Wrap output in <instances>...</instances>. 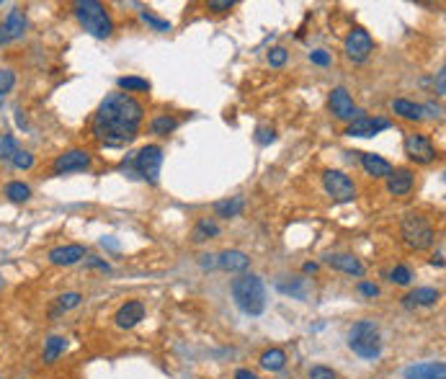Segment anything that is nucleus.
Returning a JSON list of instances; mask_svg holds the SVG:
<instances>
[{
	"label": "nucleus",
	"mask_w": 446,
	"mask_h": 379,
	"mask_svg": "<svg viewBox=\"0 0 446 379\" xmlns=\"http://www.w3.org/2000/svg\"><path fill=\"white\" fill-rule=\"evenodd\" d=\"M436 96L439 98L446 96V70H439V75H436Z\"/></svg>",
	"instance_id": "nucleus-43"
},
{
	"label": "nucleus",
	"mask_w": 446,
	"mask_h": 379,
	"mask_svg": "<svg viewBox=\"0 0 446 379\" xmlns=\"http://www.w3.org/2000/svg\"><path fill=\"white\" fill-rule=\"evenodd\" d=\"M34 163H36V158L28 150H18L13 155V160H11V165H13L16 171H31V168H34Z\"/></svg>",
	"instance_id": "nucleus-34"
},
{
	"label": "nucleus",
	"mask_w": 446,
	"mask_h": 379,
	"mask_svg": "<svg viewBox=\"0 0 446 379\" xmlns=\"http://www.w3.org/2000/svg\"><path fill=\"white\" fill-rule=\"evenodd\" d=\"M119 88L127 91V94H142V91H150V80L145 78H119Z\"/></svg>",
	"instance_id": "nucleus-31"
},
{
	"label": "nucleus",
	"mask_w": 446,
	"mask_h": 379,
	"mask_svg": "<svg viewBox=\"0 0 446 379\" xmlns=\"http://www.w3.org/2000/svg\"><path fill=\"white\" fill-rule=\"evenodd\" d=\"M323 188L333 201L338 204H348L356 199V183L351 181V176H346L343 171H325L323 173Z\"/></svg>",
	"instance_id": "nucleus-8"
},
{
	"label": "nucleus",
	"mask_w": 446,
	"mask_h": 379,
	"mask_svg": "<svg viewBox=\"0 0 446 379\" xmlns=\"http://www.w3.org/2000/svg\"><path fill=\"white\" fill-rule=\"evenodd\" d=\"M390 127H392V122L390 119H382V116H359V119H354V122L348 124L343 135L346 137H374Z\"/></svg>",
	"instance_id": "nucleus-13"
},
{
	"label": "nucleus",
	"mask_w": 446,
	"mask_h": 379,
	"mask_svg": "<svg viewBox=\"0 0 446 379\" xmlns=\"http://www.w3.org/2000/svg\"><path fill=\"white\" fill-rule=\"evenodd\" d=\"M3 103H6V98H0V108H3Z\"/></svg>",
	"instance_id": "nucleus-49"
},
{
	"label": "nucleus",
	"mask_w": 446,
	"mask_h": 379,
	"mask_svg": "<svg viewBox=\"0 0 446 379\" xmlns=\"http://www.w3.org/2000/svg\"><path fill=\"white\" fill-rule=\"evenodd\" d=\"M93 163L91 150H83V147H72V150L60 152L55 160H52V176H70V173H83L88 171Z\"/></svg>",
	"instance_id": "nucleus-7"
},
{
	"label": "nucleus",
	"mask_w": 446,
	"mask_h": 379,
	"mask_svg": "<svg viewBox=\"0 0 446 379\" xmlns=\"http://www.w3.org/2000/svg\"><path fill=\"white\" fill-rule=\"evenodd\" d=\"M16 86V70L13 67H0V98H6Z\"/></svg>",
	"instance_id": "nucleus-33"
},
{
	"label": "nucleus",
	"mask_w": 446,
	"mask_h": 379,
	"mask_svg": "<svg viewBox=\"0 0 446 379\" xmlns=\"http://www.w3.org/2000/svg\"><path fill=\"white\" fill-rule=\"evenodd\" d=\"M405 155H408V160H413L416 165H431V163H436V158H439V152H436L433 142L425 135H420V132H413V135L405 137Z\"/></svg>",
	"instance_id": "nucleus-9"
},
{
	"label": "nucleus",
	"mask_w": 446,
	"mask_h": 379,
	"mask_svg": "<svg viewBox=\"0 0 446 379\" xmlns=\"http://www.w3.org/2000/svg\"><path fill=\"white\" fill-rule=\"evenodd\" d=\"M235 379H261L255 372H250V369H238L235 372Z\"/></svg>",
	"instance_id": "nucleus-45"
},
{
	"label": "nucleus",
	"mask_w": 446,
	"mask_h": 379,
	"mask_svg": "<svg viewBox=\"0 0 446 379\" xmlns=\"http://www.w3.org/2000/svg\"><path fill=\"white\" fill-rule=\"evenodd\" d=\"M140 18L147 23V26H152L155 31H170V23L163 21V18H157V16L150 13V11H140Z\"/></svg>",
	"instance_id": "nucleus-35"
},
{
	"label": "nucleus",
	"mask_w": 446,
	"mask_h": 379,
	"mask_svg": "<svg viewBox=\"0 0 446 379\" xmlns=\"http://www.w3.org/2000/svg\"><path fill=\"white\" fill-rule=\"evenodd\" d=\"M16 122H18V127H21V129H26V127H28V124H26V116H23V111H21V108H18V111H16Z\"/></svg>",
	"instance_id": "nucleus-47"
},
{
	"label": "nucleus",
	"mask_w": 446,
	"mask_h": 379,
	"mask_svg": "<svg viewBox=\"0 0 446 379\" xmlns=\"http://www.w3.org/2000/svg\"><path fill=\"white\" fill-rule=\"evenodd\" d=\"M220 235V227H217V222L214 220H199L196 227L191 230V240L194 243H206V240H212V237Z\"/></svg>",
	"instance_id": "nucleus-27"
},
{
	"label": "nucleus",
	"mask_w": 446,
	"mask_h": 379,
	"mask_svg": "<svg viewBox=\"0 0 446 379\" xmlns=\"http://www.w3.org/2000/svg\"><path fill=\"white\" fill-rule=\"evenodd\" d=\"M416 186V173L411 168H392V173L387 176V191L392 196H408Z\"/></svg>",
	"instance_id": "nucleus-17"
},
{
	"label": "nucleus",
	"mask_w": 446,
	"mask_h": 379,
	"mask_svg": "<svg viewBox=\"0 0 446 379\" xmlns=\"http://www.w3.org/2000/svg\"><path fill=\"white\" fill-rule=\"evenodd\" d=\"M431 266H439V268H444V253H433L431 256Z\"/></svg>",
	"instance_id": "nucleus-46"
},
{
	"label": "nucleus",
	"mask_w": 446,
	"mask_h": 379,
	"mask_svg": "<svg viewBox=\"0 0 446 379\" xmlns=\"http://www.w3.org/2000/svg\"><path fill=\"white\" fill-rule=\"evenodd\" d=\"M72 11H75V18L80 21V26L96 39H108L113 34L111 16L106 13L104 3H99V0H78L72 6Z\"/></svg>",
	"instance_id": "nucleus-4"
},
{
	"label": "nucleus",
	"mask_w": 446,
	"mask_h": 379,
	"mask_svg": "<svg viewBox=\"0 0 446 379\" xmlns=\"http://www.w3.org/2000/svg\"><path fill=\"white\" fill-rule=\"evenodd\" d=\"M359 155H362V168L372 179H387L392 173V163L382 155H374V152H359Z\"/></svg>",
	"instance_id": "nucleus-19"
},
{
	"label": "nucleus",
	"mask_w": 446,
	"mask_h": 379,
	"mask_svg": "<svg viewBox=\"0 0 446 379\" xmlns=\"http://www.w3.org/2000/svg\"><path fill=\"white\" fill-rule=\"evenodd\" d=\"M310 60H312V64H320V67H328V64H330V55H328L325 50L310 52Z\"/></svg>",
	"instance_id": "nucleus-41"
},
{
	"label": "nucleus",
	"mask_w": 446,
	"mask_h": 379,
	"mask_svg": "<svg viewBox=\"0 0 446 379\" xmlns=\"http://www.w3.org/2000/svg\"><path fill=\"white\" fill-rule=\"evenodd\" d=\"M217 266H220L222 271L240 273L250 266V258L242 251H222L220 256H217Z\"/></svg>",
	"instance_id": "nucleus-20"
},
{
	"label": "nucleus",
	"mask_w": 446,
	"mask_h": 379,
	"mask_svg": "<svg viewBox=\"0 0 446 379\" xmlns=\"http://www.w3.org/2000/svg\"><path fill=\"white\" fill-rule=\"evenodd\" d=\"M400 230H403V240L411 251H428L436 243V230L423 215H416V212L405 215Z\"/></svg>",
	"instance_id": "nucleus-6"
},
{
	"label": "nucleus",
	"mask_w": 446,
	"mask_h": 379,
	"mask_svg": "<svg viewBox=\"0 0 446 379\" xmlns=\"http://www.w3.org/2000/svg\"><path fill=\"white\" fill-rule=\"evenodd\" d=\"M305 273H318V264H305Z\"/></svg>",
	"instance_id": "nucleus-48"
},
{
	"label": "nucleus",
	"mask_w": 446,
	"mask_h": 379,
	"mask_svg": "<svg viewBox=\"0 0 446 379\" xmlns=\"http://www.w3.org/2000/svg\"><path fill=\"white\" fill-rule=\"evenodd\" d=\"M359 292H362L364 297H369V300H374V297H379V286L372 284V281H362V284H359Z\"/></svg>",
	"instance_id": "nucleus-42"
},
{
	"label": "nucleus",
	"mask_w": 446,
	"mask_h": 379,
	"mask_svg": "<svg viewBox=\"0 0 446 379\" xmlns=\"http://www.w3.org/2000/svg\"><path fill=\"white\" fill-rule=\"evenodd\" d=\"M258 361H261V366L266 372H281L284 366H286V353L281 349H266Z\"/></svg>",
	"instance_id": "nucleus-26"
},
{
	"label": "nucleus",
	"mask_w": 446,
	"mask_h": 379,
	"mask_svg": "<svg viewBox=\"0 0 446 379\" xmlns=\"http://www.w3.org/2000/svg\"><path fill=\"white\" fill-rule=\"evenodd\" d=\"M176 129H178V119L176 116H168V114H160L150 122V132L157 137H168V135H173Z\"/></svg>",
	"instance_id": "nucleus-29"
},
{
	"label": "nucleus",
	"mask_w": 446,
	"mask_h": 379,
	"mask_svg": "<svg viewBox=\"0 0 446 379\" xmlns=\"http://www.w3.org/2000/svg\"><path fill=\"white\" fill-rule=\"evenodd\" d=\"M325 264L330 266V268H335V271H340V273L356 276V279L367 276V266H364L354 253H330V256H325Z\"/></svg>",
	"instance_id": "nucleus-15"
},
{
	"label": "nucleus",
	"mask_w": 446,
	"mask_h": 379,
	"mask_svg": "<svg viewBox=\"0 0 446 379\" xmlns=\"http://www.w3.org/2000/svg\"><path fill=\"white\" fill-rule=\"evenodd\" d=\"M343 52H346V57L354 60V62H367L369 55L374 52V39H372L369 31L354 29L346 36V42H343Z\"/></svg>",
	"instance_id": "nucleus-11"
},
{
	"label": "nucleus",
	"mask_w": 446,
	"mask_h": 379,
	"mask_svg": "<svg viewBox=\"0 0 446 379\" xmlns=\"http://www.w3.org/2000/svg\"><path fill=\"white\" fill-rule=\"evenodd\" d=\"M142 320H145V302L142 300H127L113 312V322H116V328L121 330H132L135 325H140Z\"/></svg>",
	"instance_id": "nucleus-14"
},
{
	"label": "nucleus",
	"mask_w": 446,
	"mask_h": 379,
	"mask_svg": "<svg viewBox=\"0 0 446 379\" xmlns=\"http://www.w3.org/2000/svg\"><path fill=\"white\" fill-rule=\"evenodd\" d=\"M441 300V292L433 286H420L416 292H411L405 297V307H433Z\"/></svg>",
	"instance_id": "nucleus-21"
},
{
	"label": "nucleus",
	"mask_w": 446,
	"mask_h": 379,
	"mask_svg": "<svg viewBox=\"0 0 446 379\" xmlns=\"http://www.w3.org/2000/svg\"><path fill=\"white\" fill-rule=\"evenodd\" d=\"M83 258H88V253H85V245H78V243L57 245V248H52V251L47 253V261H50L52 266H75L80 264Z\"/></svg>",
	"instance_id": "nucleus-16"
},
{
	"label": "nucleus",
	"mask_w": 446,
	"mask_h": 379,
	"mask_svg": "<svg viewBox=\"0 0 446 379\" xmlns=\"http://www.w3.org/2000/svg\"><path fill=\"white\" fill-rule=\"evenodd\" d=\"M286 60H289V52L284 50V47H274V50L269 52V64H271V67H284V64H286Z\"/></svg>",
	"instance_id": "nucleus-36"
},
{
	"label": "nucleus",
	"mask_w": 446,
	"mask_h": 379,
	"mask_svg": "<svg viewBox=\"0 0 446 379\" xmlns=\"http://www.w3.org/2000/svg\"><path fill=\"white\" fill-rule=\"evenodd\" d=\"M163 147L160 145H145L140 152H132V158L124 160L121 168L129 173H135L140 176L142 181H147V183H157L160 179V168H163Z\"/></svg>",
	"instance_id": "nucleus-5"
},
{
	"label": "nucleus",
	"mask_w": 446,
	"mask_h": 379,
	"mask_svg": "<svg viewBox=\"0 0 446 379\" xmlns=\"http://www.w3.org/2000/svg\"><path fill=\"white\" fill-rule=\"evenodd\" d=\"M348 349L356 356L374 361L382 356V336H379V325L374 320H359L348 328Z\"/></svg>",
	"instance_id": "nucleus-3"
},
{
	"label": "nucleus",
	"mask_w": 446,
	"mask_h": 379,
	"mask_svg": "<svg viewBox=\"0 0 446 379\" xmlns=\"http://www.w3.org/2000/svg\"><path fill=\"white\" fill-rule=\"evenodd\" d=\"M274 140H277V132H274L271 127H258V129H255V142H258V145H271Z\"/></svg>",
	"instance_id": "nucleus-37"
},
{
	"label": "nucleus",
	"mask_w": 446,
	"mask_h": 379,
	"mask_svg": "<svg viewBox=\"0 0 446 379\" xmlns=\"http://www.w3.org/2000/svg\"><path fill=\"white\" fill-rule=\"evenodd\" d=\"M206 8H209V11H214V13H225V11H233V8H235V0H220V3H217V0H212V3H206Z\"/></svg>",
	"instance_id": "nucleus-40"
},
{
	"label": "nucleus",
	"mask_w": 446,
	"mask_h": 379,
	"mask_svg": "<svg viewBox=\"0 0 446 379\" xmlns=\"http://www.w3.org/2000/svg\"><path fill=\"white\" fill-rule=\"evenodd\" d=\"M83 302V294L80 292H65L57 297V312H67V310H75Z\"/></svg>",
	"instance_id": "nucleus-30"
},
{
	"label": "nucleus",
	"mask_w": 446,
	"mask_h": 379,
	"mask_svg": "<svg viewBox=\"0 0 446 379\" xmlns=\"http://www.w3.org/2000/svg\"><path fill=\"white\" fill-rule=\"evenodd\" d=\"M3 196L13 204H26L31 199V186L23 183V181H8L6 188H3Z\"/></svg>",
	"instance_id": "nucleus-25"
},
{
	"label": "nucleus",
	"mask_w": 446,
	"mask_h": 379,
	"mask_svg": "<svg viewBox=\"0 0 446 379\" xmlns=\"http://www.w3.org/2000/svg\"><path fill=\"white\" fill-rule=\"evenodd\" d=\"M142 122H145V106L135 96L108 94L93 114L91 135L104 147H127L137 140Z\"/></svg>",
	"instance_id": "nucleus-1"
},
{
	"label": "nucleus",
	"mask_w": 446,
	"mask_h": 379,
	"mask_svg": "<svg viewBox=\"0 0 446 379\" xmlns=\"http://www.w3.org/2000/svg\"><path fill=\"white\" fill-rule=\"evenodd\" d=\"M230 292H233V300L240 312H245L250 317L263 315V310H266V284H263L261 276L242 273V276L233 279Z\"/></svg>",
	"instance_id": "nucleus-2"
},
{
	"label": "nucleus",
	"mask_w": 446,
	"mask_h": 379,
	"mask_svg": "<svg viewBox=\"0 0 446 379\" xmlns=\"http://www.w3.org/2000/svg\"><path fill=\"white\" fill-rule=\"evenodd\" d=\"M0 379H3V377H0Z\"/></svg>",
	"instance_id": "nucleus-51"
},
{
	"label": "nucleus",
	"mask_w": 446,
	"mask_h": 379,
	"mask_svg": "<svg viewBox=\"0 0 446 379\" xmlns=\"http://www.w3.org/2000/svg\"><path fill=\"white\" fill-rule=\"evenodd\" d=\"M328 106H330V111H333V116L338 122L351 124L354 119H359V108H356L354 98H351V94H348L346 88H333L330 96H328Z\"/></svg>",
	"instance_id": "nucleus-12"
},
{
	"label": "nucleus",
	"mask_w": 446,
	"mask_h": 379,
	"mask_svg": "<svg viewBox=\"0 0 446 379\" xmlns=\"http://www.w3.org/2000/svg\"><path fill=\"white\" fill-rule=\"evenodd\" d=\"M18 150L21 147H18V140H16L13 132H0V163L11 165V160Z\"/></svg>",
	"instance_id": "nucleus-28"
},
{
	"label": "nucleus",
	"mask_w": 446,
	"mask_h": 379,
	"mask_svg": "<svg viewBox=\"0 0 446 379\" xmlns=\"http://www.w3.org/2000/svg\"><path fill=\"white\" fill-rule=\"evenodd\" d=\"M242 209H245V199L242 196H233V199L217 201L214 204V215L222 217V220H233V217H240Z\"/></svg>",
	"instance_id": "nucleus-24"
},
{
	"label": "nucleus",
	"mask_w": 446,
	"mask_h": 379,
	"mask_svg": "<svg viewBox=\"0 0 446 379\" xmlns=\"http://www.w3.org/2000/svg\"><path fill=\"white\" fill-rule=\"evenodd\" d=\"M403 379H446L444 361H420V364L405 366Z\"/></svg>",
	"instance_id": "nucleus-18"
},
{
	"label": "nucleus",
	"mask_w": 446,
	"mask_h": 379,
	"mask_svg": "<svg viewBox=\"0 0 446 379\" xmlns=\"http://www.w3.org/2000/svg\"><path fill=\"white\" fill-rule=\"evenodd\" d=\"M85 268H99V271H104V273H111V266H108L104 258H96V256L85 258Z\"/></svg>",
	"instance_id": "nucleus-39"
},
{
	"label": "nucleus",
	"mask_w": 446,
	"mask_h": 379,
	"mask_svg": "<svg viewBox=\"0 0 446 379\" xmlns=\"http://www.w3.org/2000/svg\"><path fill=\"white\" fill-rule=\"evenodd\" d=\"M67 349V338L65 336H50L44 338V349H42V361L44 364H57L60 356Z\"/></svg>",
	"instance_id": "nucleus-22"
},
{
	"label": "nucleus",
	"mask_w": 446,
	"mask_h": 379,
	"mask_svg": "<svg viewBox=\"0 0 446 379\" xmlns=\"http://www.w3.org/2000/svg\"><path fill=\"white\" fill-rule=\"evenodd\" d=\"M390 281L397 286H408L413 281V271H411V266H405V264H397L395 268L390 271Z\"/></svg>",
	"instance_id": "nucleus-32"
},
{
	"label": "nucleus",
	"mask_w": 446,
	"mask_h": 379,
	"mask_svg": "<svg viewBox=\"0 0 446 379\" xmlns=\"http://www.w3.org/2000/svg\"><path fill=\"white\" fill-rule=\"evenodd\" d=\"M0 6H3V3H0Z\"/></svg>",
	"instance_id": "nucleus-50"
},
{
	"label": "nucleus",
	"mask_w": 446,
	"mask_h": 379,
	"mask_svg": "<svg viewBox=\"0 0 446 379\" xmlns=\"http://www.w3.org/2000/svg\"><path fill=\"white\" fill-rule=\"evenodd\" d=\"M307 379H338V374H335L330 366H312Z\"/></svg>",
	"instance_id": "nucleus-38"
},
{
	"label": "nucleus",
	"mask_w": 446,
	"mask_h": 379,
	"mask_svg": "<svg viewBox=\"0 0 446 379\" xmlns=\"http://www.w3.org/2000/svg\"><path fill=\"white\" fill-rule=\"evenodd\" d=\"M28 31V18L23 8H11L8 16L0 21V47H8V44L23 39Z\"/></svg>",
	"instance_id": "nucleus-10"
},
{
	"label": "nucleus",
	"mask_w": 446,
	"mask_h": 379,
	"mask_svg": "<svg viewBox=\"0 0 446 379\" xmlns=\"http://www.w3.org/2000/svg\"><path fill=\"white\" fill-rule=\"evenodd\" d=\"M199 266H201L204 271H209V268H217V256H201Z\"/></svg>",
	"instance_id": "nucleus-44"
},
{
	"label": "nucleus",
	"mask_w": 446,
	"mask_h": 379,
	"mask_svg": "<svg viewBox=\"0 0 446 379\" xmlns=\"http://www.w3.org/2000/svg\"><path fill=\"white\" fill-rule=\"evenodd\" d=\"M392 111H395L400 119H405V122H420L423 119V106L420 103H413V101L408 98H395L392 101Z\"/></svg>",
	"instance_id": "nucleus-23"
}]
</instances>
